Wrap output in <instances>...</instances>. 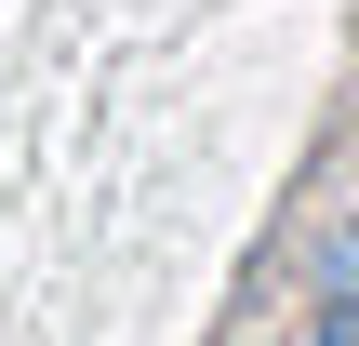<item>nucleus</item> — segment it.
Segmentation results:
<instances>
[{"mask_svg": "<svg viewBox=\"0 0 359 346\" xmlns=\"http://www.w3.org/2000/svg\"><path fill=\"white\" fill-rule=\"evenodd\" d=\"M320 280H333V293H359V227H333V240H320Z\"/></svg>", "mask_w": 359, "mask_h": 346, "instance_id": "nucleus-1", "label": "nucleus"}, {"mask_svg": "<svg viewBox=\"0 0 359 346\" xmlns=\"http://www.w3.org/2000/svg\"><path fill=\"white\" fill-rule=\"evenodd\" d=\"M320 346H359V293H333V320H320Z\"/></svg>", "mask_w": 359, "mask_h": 346, "instance_id": "nucleus-2", "label": "nucleus"}]
</instances>
